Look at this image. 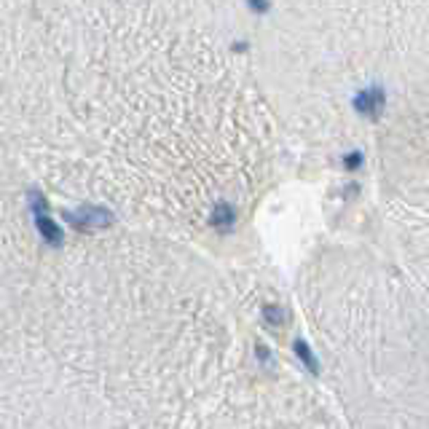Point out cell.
Instances as JSON below:
<instances>
[{
	"instance_id": "6da1fadb",
	"label": "cell",
	"mask_w": 429,
	"mask_h": 429,
	"mask_svg": "<svg viewBox=\"0 0 429 429\" xmlns=\"http://www.w3.org/2000/svg\"><path fill=\"white\" fill-rule=\"evenodd\" d=\"M67 220L75 228H108L113 223V214L108 212L105 207H84L78 212H70Z\"/></svg>"
},
{
	"instance_id": "7a4b0ae2",
	"label": "cell",
	"mask_w": 429,
	"mask_h": 429,
	"mask_svg": "<svg viewBox=\"0 0 429 429\" xmlns=\"http://www.w3.org/2000/svg\"><path fill=\"white\" fill-rule=\"evenodd\" d=\"M35 228L40 231V236H43V242H49L51 247H62L64 242V234H62V228L49 217V214H40V217H35Z\"/></svg>"
}]
</instances>
